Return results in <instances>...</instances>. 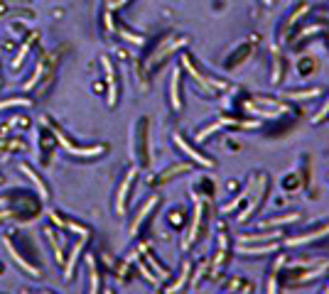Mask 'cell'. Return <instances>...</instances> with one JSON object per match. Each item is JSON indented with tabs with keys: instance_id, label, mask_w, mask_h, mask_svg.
Here are the masks:
<instances>
[{
	"instance_id": "1",
	"label": "cell",
	"mask_w": 329,
	"mask_h": 294,
	"mask_svg": "<svg viewBox=\"0 0 329 294\" xmlns=\"http://www.w3.org/2000/svg\"><path fill=\"white\" fill-rule=\"evenodd\" d=\"M54 135H57V140H59V145L66 149V152H71V154H79V157H93V154H101L103 152V145H96V147H74L66 138H64V133H59L57 128H54Z\"/></svg>"
},
{
	"instance_id": "2",
	"label": "cell",
	"mask_w": 329,
	"mask_h": 294,
	"mask_svg": "<svg viewBox=\"0 0 329 294\" xmlns=\"http://www.w3.org/2000/svg\"><path fill=\"white\" fill-rule=\"evenodd\" d=\"M258 184H261V186H258V194H256V199H253V201H251V206H248V208H246V211H243V213H241V216H239V221H246V218H251V213H253V211L258 208V204H261V199L266 196V186H268V176H266V174H261V176H258Z\"/></svg>"
},
{
	"instance_id": "3",
	"label": "cell",
	"mask_w": 329,
	"mask_h": 294,
	"mask_svg": "<svg viewBox=\"0 0 329 294\" xmlns=\"http://www.w3.org/2000/svg\"><path fill=\"white\" fill-rule=\"evenodd\" d=\"M101 64H103V69H106V79H108V103H111V106H116V98H118V88H116V74H113V66H111L108 57L101 59Z\"/></svg>"
},
{
	"instance_id": "4",
	"label": "cell",
	"mask_w": 329,
	"mask_h": 294,
	"mask_svg": "<svg viewBox=\"0 0 329 294\" xmlns=\"http://www.w3.org/2000/svg\"><path fill=\"white\" fill-rule=\"evenodd\" d=\"M133 179H135V169H130V172L125 174V179H123V184H120V189H118V199H116V211H118V213L125 211V196H128V191H130Z\"/></svg>"
},
{
	"instance_id": "5",
	"label": "cell",
	"mask_w": 329,
	"mask_h": 294,
	"mask_svg": "<svg viewBox=\"0 0 329 294\" xmlns=\"http://www.w3.org/2000/svg\"><path fill=\"white\" fill-rule=\"evenodd\" d=\"M175 143H177V147H180L182 152H187V154H189V157H192L194 162H199V164H204V167H214V162H211L209 157H204V154H199V152H197L194 147H189V145H187V143L182 140L180 135H175Z\"/></svg>"
},
{
	"instance_id": "6",
	"label": "cell",
	"mask_w": 329,
	"mask_h": 294,
	"mask_svg": "<svg viewBox=\"0 0 329 294\" xmlns=\"http://www.w3.org/2000/svg\"><path fill=\"white\" fill-rule=\"evenodd\" d=\"M84 245H86V238H81V240L74 245V250H71V255H69V260H66V270H64V280H66V282H69V280H71V275H74V265H76V260H79V255H81Z\"/></svg>"
},
{
	"instance_id": "7",
	"label": "cell",
	"mask_w": 329,
	"mask_h": 294,
	"mask_svg": "<svg viewBox=\"0 0 329 294\" xmlns=\"http://www.w3.org/2000/svg\"><path fill=\"white\" fill-rule=\"evenodd\" d=\"M180 76H182V71H180V69H175V71H172V81H170V98H172V108H175V111H180V108H182Z\"/></svg>"
},
{
	"instance_id": "8",
	"label": "cell",
	"mask_w": 329,
	"mask_h": 294,
	"mask_svg": "<svg viewBox=\"0 0 329 294\" xmlns=\"http://www.w3.org/2000/svg\"><path fill=\"white\" fill-rule=\"evenodd\" d=\"M329 233V226L325 228H320V231H312V233L307 235H298V238H290L288 240V245H293V248H298V245H307V243H312V240H317V238H322V235Z\"/></svg>"
},
{
	"instance_id": "9",
	"label": "cell",
	"mask_w": 329,
	"mask_h": 294,
	"mask_svg": "<svg viewBox=\"0 0 329 294\" xmlns=\"http://www.w3.org/2000/svg\"><path fill=\"white\" fill-rule=\"evenodd\" d=\"M52 221L61 226V228H69V231H74V233H79L81 238H89V231L84 228V226H79V223H74V221H69V218H61L59 213H52Z\"/></svg>"
},
{
	"instance_id": "10",
	"label": "cell",
	"mask_w": 329,
	"mask_h": 294,
	"mask_svg": "<svg viewBox=\"0 0 329 294\" xmlns=\"http://www.w3.org/2000/svg\"><path fill=\"white\" fill-rule=\"evenodd\" d=\"M157 204V196H152V199H148L145 204H143V208H140V213L133 218V226H130V233H138V228H140V223L145 221V216H148L150 211H152V206Z\"/></svg>"
},
{
	"instance_id": "11",
	"label": "cell",
	"mask_w": 329,
	"mask_h": 294,
	"mask_svg": "<svg viewBox=\"0 0 329 294\" xmlns=\"http://www.w3.org/2000/svg\"><path fill=\"white\" fill-rule=\"evenodd\" d=\"M20 169H22L25 174L30 176L34 184H37V189H39V196H42V199H47V186H44V181H42V179H39V176H37V174H34V172L30 169V164H20Z\"/></svg>"
},
{
	"instance_id": "12",
	"label": "cell",
	"mask_w": 329,
	"mask_h": 294,
	"mask_svg": "<svg viewBox=\"0 0 329 294\" xmlns=\"http://www.w3.org/2000/svg\"><path fill=\"white\" fill-rule=\"evenodd\" d=\"M5 245H7V250H10V255H12V258H15V260H17V263H20V267H25V270H27V272H30V275H39V272H37V267H32L30 263H25V260H22V258H20V253H17V250H15V245H12V243H10V240H5Z\"/></svg>"
},
{
	"instance_id": "13",
	"label": "cell",
	"mask_w": 329,
	"mask_h": 294,
	"mask_svg": "<svg viewBox=\"0 0 329 294\" xmlns=\"http://www.w3.org/2000/svg\"><path fill=\"white\" fill-rule=\"evenodd\" d=\"M187 169H192V164H175V167H172L170 172H162L157 181H167V179H172V176L182 174V172H187Z\"/></svg>"
},
{
	"instance_id": "14",
	"label": "cell",
	"mask_w": 329,
	"mask_h": 294,
	"mask_svg": "<svg viewBox=\"0 0 329 294\" xmlns=\"http://www.w3.org/2000/svg\"><path fill=\"white\" fill-rule=\"evenodd\" d=\"M300 216L298 213H293V216H285V218H273V221H261V228H273V226H280V223H293V221H298Z\"/></svg>"
},
{
	"instance_id": "15",
	"label": "cell",
	"mask_w": 329,
	"mask_h": 294,
	"mask_svg": "<svg viewBox=\"0 0 329 294\" xmlns=\"http://www.w3.org/2000/svg\"><path fill=\"white\" fill-rule=\"evenodd\" d=\"M278 245L275 243H270V245H263V248H246V245H241V253H248V255H261V253H273Z\"/></svg>"
},
{
	"instance_id": "16",
	"label": "cell",
	"mask_w": 329,
	"mask_h": 294,
	"mask_svg": "<svg viewBox=\"0 0 329 294\" xmlns=\"http://www.w3.org/2000/svg\"><path fill=\"white\" fill-rule=\"evenodd\" d=\"M10 106H22V108H27L30 101H27V98H7V101H0V111H5V108H10Z\"/></svg>"
},
{
	"instance_id": "17",
	"label": "cell",
	"mask_w": 329,
	"mask_h": 294,
	"mask_svg": "<svg viewBox=\"0 0 329 294\" xmlns=\"http://www.w3.org/2000/svg\"><path fill=\"white\" fill-rule=\"evenodd\" d=\"M89 272H91V290H89V294H98V272H96V265H93V260H89Z\"/></svg>"
},
{
	"instance_id": "18",
	"label": "cell",
	"mask_w": 329,
	"mask_h": 294,
	"mask_svg": "<svg viewBox=\"0 0 329 294\" xmlns=\"http://www.w3.org/2000/svg\"><path fill=\"white\" fill-rule=\"evenodd\" d=\"M189 267H192V265H189V263H184L180 280H177V285H172V287H170V292H180L182 287H184V282H187V275H189Z\"/></svg>"
},
{
	"instance_id": "19",
	"label": "cell",
	"mask_w": 329,
	"mask_h": 294,
	"mask_svg": "<svg viewBox=\"0 0 329 294\" xmlns=\"http://www.w3.org/2000/svg\"><path fill=\"white\" fill-rule=\"evenodd\" d=\"M143 255H145V260H148V263L152 265V267H155V272H157L160 277H165V275H167V270H162V267H160V263H157V260H155V258L150 255L148 250H143Z\"/></svg>"
},
{
	"instance_id": "20",
	"label": "cell",
	"mask_w": 329,
	"mask_h": 294,
	"mask_svg": "<svg viewBox=\"0 0 329 294\" xmlns=\"http://www.w3.org/2000/svg\"><path fill=\"white\" fill-rule=\"evenodd\" d=\"M327 113H329V98H327V103H325V108H322V111H320V113L315 116V123H320V120H325V118H327Z\"/></svg>"
},
{
	"instance_id": "21",
	"label": "cell",
	"mask_w": 329,
	"mask_h": 294,
	"mask_svg": "<svg viewBox=\"0 0 329 294\" xmlns=\"http://www.w3.org/2000/svg\"><path fill=\"white\" fill-rule=\"evenodd\" d=\"M325 294H329V287H327V292H325Z\"/></svg>"
},
{
	"instance_id": "22",
	"label": "cell",
	"mask_w": 329,
	"mask_h": 294,
	"mask_svg": "<svg viewBox=\"0 0 329 294\" xmlns=\"http://www.w3.org/2000/svg\"><path fill=\"white\" fill-rule=\"evenodd\" d=\"M266 2H273V0H266Z\"/></svg>"
},
{
	"instance_id": "23",
	"label": "cell",
	"mask_w": 329,
	"mask_h": 294,
	"mask_svg": "<svg viewBox=\"0 0 329 294\" xmlns=\"http://www.w3.org/2000/svg\"><path fill=\"white\" fill-rule=\"evenodd\" d=\"M106 294H113V292H106Z\"/></svg>"
},
{
	"instance_id": "24",
	"label": "cell",
	"mask_w": 329,
	"mask_h": 294,
	"mask_svg": "<svg viewBox=\"0 0 329 294\" xmlns=\"http://www.w3.org/2000/svg\"><path fill=\"white\" fill-rule=\"evenodd\" d=\"M44 294H52V292H44Z\"/></svg>"
}]
</instances>
